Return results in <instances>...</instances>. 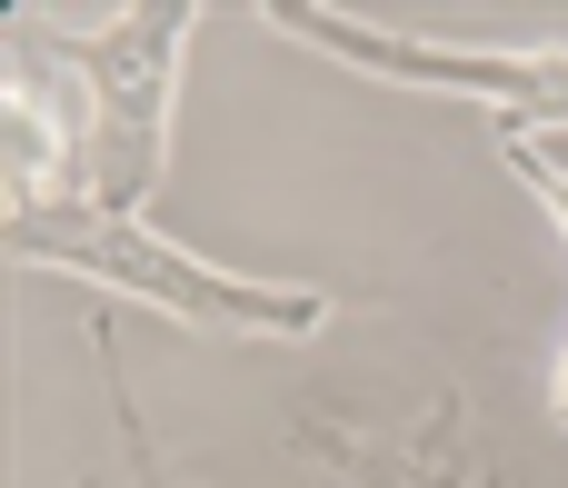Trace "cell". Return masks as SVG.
I'll list each match as a JSON object with an SVG mask.
<instances>
[{"mask_svg":"<svg viewBox=\"0 0 568 488\" xmlns=\"http://www.w3.org/2000/svg\"><path fill=\"white\" fill-rule=\"evenodd\" d=\"M200 10L190 0H150L120 10L100 30H60L40 10H10V40H30L80 120V200L110 220H150V190L170 170V110H180V50H190Z\"/></svg>","mask_w":568,"mask_h":488,"instance_id":"6da1fadb","label":"cell"},{"mask_svg":"<svg viewBox=\"0 0 568 488\" xmlns=\"http://www.w3.org/2000/svg\"><path fill=\"white\" fill-rule=\"evenodd\" d=\"M10 260L20 270H60V279H90L110 299H140L200 339H310L329 319V289H290V279H250V270H220L200 250H180L170 230L150 220H110L90 200H40V210H10Z\"/></svg>","mask_w":568,"mask_h":488,"instance_id":"7a4b0ae2","label":"cell"},{"mask_svg":"<svg viewBox=\"0 0 568 488\" xmlns=\"http://www.w3.org/2000/svg\"><path fill=\"white\" fill-rule=\"evenodd\" d=\"M280 40L359 70V80H389V90H439V100H479L499 110L509 140H539L568 130V50H479V40H429V30H379V20H349V10H310V0H270L260 10Z\"/></svg>","mask_w":568,"mask_h":488,"instance_id":"3957f363","label":"cell"},{"mask_svg":"<svg viewBox=\"0 0 568 488\" xmlns=\"http://www.w3.org/2000/svg\"><path fill=\"white\" fill-rule=\"evenodd\" d=\"M300 459L329 488H499L479 449V409L469 389H439L419 429H339V419H300Z\"/></svg>","mask_w":568,"mask_h":488,"instance_id":"277c9868","label":"cell"},{"mask_svg":"<svg viewBox=\"0 0 568 488\" xmlns=\"http://www.w3.org/2000/svg\"><path fill=\"white\" fill-rule=\"evenodd\" d=\"M100 379H110V409H120V479H100V488H170V469H160V449L140 439V409H130V379H120V339H110V319H100Z\"/></svg>","mask_w":568,"mask_h":488,"instance_id":"5b68a950","label":"cell"},{"mask_svg":"<svg viewBox=\"0 0 568 488\" xmlns=\"http://www.w3.org/2000/svg\"><path fill=\"white\" fill-rule=\"evenodd\" d=\"M499 160H509V180H519V190L559 220V240H568V160H549L539 140H499Z\"/></svg>","mask_w":568,"mask_h":488,"instance_id":"8992f818","label":"cell"},{"mask_svg":"<svg viewBox=\"0 0 568 488\" xmlns=\"http://www.w3.org/2000/svg\"><path fill=\"white\" fill-rule=\"evenodd\" d=\"M549 419L568 429V349H559V369H549Z\"/></svg>","mask_w":568,"mask_h":488,"instance_id":"52a82bcc","label":"cell"}]
</instances>
